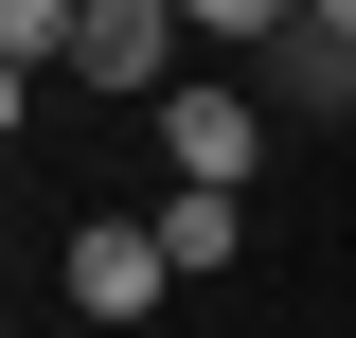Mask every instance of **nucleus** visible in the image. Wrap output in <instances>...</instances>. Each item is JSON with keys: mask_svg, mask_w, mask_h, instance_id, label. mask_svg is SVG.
Here are the masks:
<instances>
[{"mask_svg": "<svg viewBox=\"0 0 356 338\" xmlns=\"http://www.w3.org/2000/svg\"><path fill=\"white\" fill-rule=\"evenodd\" d=\"M161 143H178V178L250 196V161H267V107H250V89H161Z\"/></svg>", "mask_w": 356, "mask_h": 338, "instance_id": "1", "label": "nucleus"}, {"mask_svg": "<svg viewBox=\"0 0 356 338\" xmlns=\"http://www.w3.org/2000/svg\"><path fill=\"white\" fill-rule=\"evenodd\" d=\"M161 285H178V250H161V214H143V232H125V214H107V232H72V321H143Z\"/></svg>", "mask_w": 356, "mask_h": 338, "instance_id": "2", "label": "nucleus"}, {"mask_svg": "<svg viewBox=\"0 0 356 338\" xmlns=\"http://www.w3.org/2000/svg\"><path fill=\"white\" fill-rule=\"evenodd\" d=\"M89 89H161L178 72V0H89V54H72Z\"/></svg>", "mask_w": 356, "mask_h": 338, "instance_id": "3", "label": "nucleus"}, {"mask_svg": "<svg viewBox=\"0 0 356 338\" xmlns=\"http://www.w3.org/2000/svg\"><path fill=\"white\" fill-rule=\"evenodd\" d=\"M267 89H285L303 125H339V107H356V36H339V18H285V36H267Z\"/></svg>", "mask_w": 356, "mask_h": 338, "instance_id": "4", "label": "nucleus"}, {"mask_svg": "<svg viewBox=\"0 0 356 338\" xmlns=\"http://www.w3.org/2000/svg\"><path fill=\"white\" fill-rule=\"evenodd\" d=\"M161 250H178V285H214V267L250 250V196H214V178H178V214H161Z\"/></svg>", "mask_w": 356, "mask_h": 338, "instance_id": "5", "label": "nucleus"}, {"mask_svg": "<svg viewBox=\"0 0 356 338\" xmlns=\"http://www.w3.org/2000/svg\"><path fill=\"white\" fill-rule=\"evenodd\" d=\"M178 18H196V36H232V54H267L285 18H303V0H178Z\"/></svg>", "mask_w": 356, "mask_h": 338, "instance_id": "6", "label": "nucleus"}, {"mask_svg": "<svg viewBox=\"0 0 356 338\" xmlns=\"http://www.w3.org/2000/svg\"><path fill=\"white\" fill-rule=\"evenodd\" d=\"M303 18H339V36H356V0H303Z\"/></svg>", "mask_w": 356, "mask_h": 338, "instance_id": "7", "label": "nucleus"}]
</instances>
